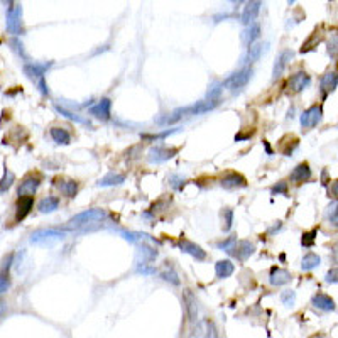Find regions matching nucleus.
<instances>
[{
  "label": "nucleus",
  "mask_w": 338,
  "mask_h": 338,
  "mask_svg": "<svg viewBox=\"0 0 338 338\" xmlns=\"http://www.w3.org/2000/svg\"><path fill=\"white\" fill-rule=\"evenodd\" d=\"M315 237H316V230H311V232L303 233V238H301V244L303 247H311L315 244Z\"/></svg>",
  "instance_id": "obj_41"
},
{
  "label": "nucleus",
  "mask_w": 338,
  "mask_h": 338,
  "mask_svg": "<svg viewBox=\"0 0 338 338\" xmlns=\"http://www.w3.org/2000/svg\"><path fill=\"white\" fill-rule=\"evenodd\" d=\"M326 48H328V54L332 58H337L338 56V33L333 31L328 37V42H326Z\"/></svg>",
  "instance_id": "obj_31"
},
{
  "label": "nucleus",
  "mask_w": 338,
  "mask_h": 338,
  "mask_svg": "<svg viewBox=\"0 0 338 338\" xmlns=\"http://www.w3.org/2000/svg\"><path fill=\"white\" fill-rule=\"evenodd\" d=\"M233 270H235V266H233L232 261H229V259H225V261H218L215 266V272L216 276L220 277V279H225V277H230L233 274Z\"/></svg>",
  "instance_id": "obj_23"
},
{
  "label": "nucleus",
  "mask_w": 338,
  "mask_h": 338,
  "mask_svg": "<svg viewBox=\"0 0 338 338\" xmlns=\"http://www.w3.org/2000/svg\"><path fill=\"white\" fill-rule=\"evenodd\" d=\"M58 206H59V198L46 196L39 201L37 208H39V212H42V213H51V212H54V210H58Z\"/></svg>",
  "instance_id": "obj_26"
},
{
  "label": "nucleus",
  "mask_w": 338,
  "mask_h": 338,
  "mask_svg": "<svg viewBox=\"0 0 338 338\" xmlns=\"http://www.w3.org/2000/svg\"><path fill=\"white\" fill-rule=\"evenodd\" d=\"M281 301L286 306H294V301H296V293L291 289H286L281 293Z\"/></svg>",
  "instance_id": "obj_37"
},
{
  "label": "nucleus",
  "mask_w": 338,
  "mask_h": 338,
  "mask_svg": "<svg viewBox=\"0 0 338 338\" xmlns=\"http://www.w3.org/2000/svg\"><path fill=\"white\" fill-rule=\"evenodd\" d=\"M107 218V213L103 212L102 208H90L85 210V212L74 215L73 218H70L68 222V229H74V227H81L87 225V223H93V222H100V220Z\"/></svg>",
  "instance_id": "obj_2"
},
{
  "label": "nucleus",
  "mask_w": 338,
  "mask_h": 338,
  "mask_svg": "<svg viewBox=\"0 0 338 338\" xmlns=\"http://www.w3.org/2000/svg\"><path fill=\"white\" fill-rule=\"evenodd\" d=\"M218 105V100H203V102H198V103H193V105H188V107H181V108H176L171 117H164V119H159V124H174L178 120H181L183 117H188V115H201V113H206L210 110H213L215 107Z\"/></svg>",
  "instance_id": "obj_1"
},
{
  "label": "nucleus",
  "mask_w": 338,
  "mask_h": 338,
  "mask_svg": "<svg viewBox=\"0 0 338 338\" xmlns=\"http://www.w3.org/2000/svg\"><path fill=\"white\" fill-rule=\"evenodd\" d=\"M137 272H142V274H156V269L154 267H149L147 264H141L137 267Z\"/></svg>",
  "instance_id": "obj_47"
},
{
  "label": "nucleus",
  "mask_w": 338,
  "mask_h": 338,
  "mask_svg": "<svg viewBox=\"0 0 338 338\" xmlns=\"http://www.w3.org/2000/svg\"><path fill=\"white\" fill-rule=\"evenodd\" d=\"M237 242V238L235 237H230V238H227L225 242H222V244H218V247L220 249H223V250H227V249L230 247V245H233Z\"/></svg>",
  "instance_id": "obj_48"
},
{
  "label": "nucleus",
  "mask_w": 338,
  "mask_h": 338,
  "mask_svg": "<svg viewBox=\"0 0 338 338\" xmlns=\"http://www.w3.org/2000/svg\"><path fill=\"white\" fill-rule=\"evenodd\" d=\"M326 283H338V267H333L326 272Z\"/></svg>",
  "instance_id": "obj_45"
},
{
  "label": "nucleus",
  "mask_w": 338,
  "mask_h": 338,
  "mask_svg": "<svg viewBox=\"0 0 338 338\" xmlns=\"http://www.w3.org/2000/svg\"><path fill=\"white\" fill-rule=\"evenodd\" d=\"M279 229H281V222H277L276 225H274L272 229L269 230V233H274V232H276V230H279Z\"/></svg>",
  "instance_id": "obj_52"
},
{
  "label": "nucleus",
  "mask_w": 338,
  "mask_h": 338,
  "mask_svg": "<svg viewBox=\"0 0 338 338\" xmlns=\"http://www.w3.org/2000/svg\"><path fill=\"white\" fill-rule=\"evenodd\" d=\"M269 281L272 286H283V284H286L291 281V272L286 269H281V267H272Z\"/></svg>",
  "instance_id": "obj_20"
},
{
  "label": "nucleus",
  "mask_w": 338,
  "mask_h": 338,
  "mask_svg": "<svg viewBox=\"0 0 338 338\" xmlns=\"http://www.w3.org/2000/svg\"><path fill=\"white\" fill-rule=\"evenodd\" d=\"M338 85V73L337 71H328V73L323 74L321 81H320V91H321V97L326 98L332 91H335Z\"/></svg>",
  "instance_id": "obj_12"
},
{
  "label": "nucleus",
  "mask_w": 338,
  "mask_h": 338,
  "mask_svg": "<svg viewBox=\"0 0 338 338\" xmlns=\"http://www.w3.org/2000/svg\"><path fill=\"white\" fill-rule=\"evenodd\" d=\"M261 5H262L261 0H249L247 5H245V9H244V12H242V17H240L242 24L250 26L252 22H255L259 12H261Z\"/></svg>",
  "instance_id": "obj_11"
},
{
  "label": "nucleus",
  "mask_w": 338,
  "mask_h": 338,
  "mask_svg": "<svg viewBox=\"0 0 338 338\" xmlns=\"http://www.w3.org/2000/svg\"><path fill=\"white\" fill-rule=\"evenodd\" d=\"M33 205H34V198L31 195L19 196V200L16 203V222H22L29 215L31 210H33Z\"/></svg>",
  "instance_id": "obj_14"
},
{
  "label": "nucleus",
  "mask_w": 338,
  "mask_h": 338,
  "mask_svg": "<svg viewBox=\"0 0 338 338\" xmlns=\"http://www.w3.org/2000/svg\"><path fill=\"white\" fill-rule=\"evenodd\" d=\"M141 255L144 261H152V259L158 257V252L154 250L152 247H149V245H142L141 247Z\"/></svg>",
  "instance_id": "obj_38"
},
{
  "label": "nucleus",
  "mask_w": 338,
  "mask_h": 338,
  "mask_svg": "<svg viewBox=\"0 0 338 338\" xmlns=\"http://www.w3.org/2000/svg\"><path fill=\"white\" fill-rule=\"evenodd\" d=\"M259 37H261V24L259 22H252L250 26L244 31V34H242V39H244L247 48H250L252 44H255V41H257Z\"/></svg>",
  "instance_id": "obj_21"
},
{
  "label": "nucleus",
  "mask_w": 338,
  "mask_h": 338,
  "mask_svg": "<svg viewBox=\"0 0 338 338\" xmlns=\"http://www.w3.org/2000/svg\"><path fill=\"white\" fill-rule=\"evenodd\" d=\"M250 76H252V68L250 66H245V68H242L240 71L233 73L232 76L227 78V80L223 81V87L229 88V90H238V88L245 87V85L249 83Z\"/></svg>",
  "instance_id": "obj_4"
},
{
  "label": "nucleus",
  "mask_w": 338,
  "mask_h": 338,
  "mask_svg": "<svg viewBox=\"0 0 338 338\" xmlns=\"http://www.w3.org/2000/svg\"><path fill=\"white\" fill-rule=\"evenodd\" d=\"M309 178H311V168H309L308 162H301V164H298L296 168L293 169L289 179L296 184H301V183H304V181H308Z\"/></svg>",
  "instance_id": "obj_17"
},
{
  "label": "nucleus",
  "mask_w": 338,
  "mask_h": 338,
  "mask_svg": "<svg viewBox=\"0 0 338 338\" xmlns=\"http://www.w3.org/2000/svg\"><path fill=\"white\" fill-rule=\"evenodd\" d=\"M323 119V107L321 105H313L301 115V125L303 129H313L316 127Z\"/></svg>",
  "instance_id": "obj_7"
},
{
  "label": "nucleus",
  "mask_w": 338,
  "mask_h": 338,
  "mask_svg": "<svg viewBox=\"0 0 338 338\" xmlns=\"http://www.w3.org/2000/svg\"><path fill=\"white\" fill-rule=\"evenodd\" d=\"M39 184H41V178L39 176H27L26 179L20 183L19 190H17V195H19V196H27V195L33 196L36 191H37Z\"/></svg>",
  "instance_id": "obj_16"
},
{
  "label": "nucleus",
  "mask_w": 338,
  "mask_h": 338,
  "mask_svg": "<svg viewBox=\"0 0 338 338\" xmlns=\"http://www.w3.org/2000/svg\"><path fill=\"white\" fill-rule=\"evenodd\" d=\"M320 264H321V259H320V255L309 252V254H306L303 257V261H301V269H303V270H313L315 267H318Z\"/></svg>",
  "instance_id": "obj_29"
},
{
  "label": "nucleus",
  "mask_w": 338,
  "mask_h": 338,
  "mask_svg": "<svg viewBox=\"0 0 338 338\" xmlns=\"http://www.w3.org/2000/svg\"><path fill=\"white\" fill-rule=\"evenodd\" d=\"M54 108L58 110L59 113H61L63 117H66V119H70V120H74V122H80V124H88L87 120L85 119H81L80 115H76V113H73V112H68L66 108H63V107H59V105H54Z\"/></svg>",
  "instance_id": "obj_34"
},
{
  "label": "nucleus",
  "mask_w": 338,
  "mask_h": 338,
  "mask_svg": "<svg viewBox=\"0 0 338 338\" xmlns=\"http://www.w3.org/2000/svg\"><path fill=\"white\" fill-rule=\"evenodd\" d=\"M66 235L65 232L56 229H49V230H37L31 235V242L33 244H51V242H58L63 240Z\"/></svg>",
  "instance_id": "obj_6"
},
{
  "label": "nucleus",
  "mask_w": 338,
  "mask_h": 338,
  "mask_svg": "<svg viewBox=\"0 0 338 338\" xmlns=\"http://www.w3.org/2000/svg\"><path fill=\"white\" fill-rule=\"evenodd\" d=\"M205 338H218V330H216L215 323L206 321V335Z\"/></svg>",
  "instance_id": "obj_42"
},
{
  "label": "nucleus",
  "mask_w": 338,
  "mask_h": 338,
  "mask_svg": "<svg viewBox=\"0 0 338 338\" xmlns=\"http://www.w3.org/2000/svg\"><path fill=\"white\" fill-rule=\"evenodd\" d=\"M10 46H12V49L14 51L17 53V54L20 56L22 59H26L27 61V54H26V51H24V44L20 42V39L19 37H14V39H10V42H9Z\"/></svg>",
  "instance_id": "obj_35"
},
{
  "label": "nucleus",
  "mask_w": 338,
  "mask_h": 338,
  "mask_svg": "<svg viewBox=\"0 0 338 338\" xmlns=\"http://www.w3.org/2000/svg\"><path fill=\"white\" fill-rule=\"evenodd\" d=\"M59 190L66 198H74L78 193V183L76 181H65L63 184H59Z\"/></svg>",
  "instance_id": "obj_30"
},
{
  "label": "nucleus",
  "mask_w": 338,
  "mask_h": 338,
  "mask_svg": "<svg viewBox=\"0 0 338 338\" xmlns=\"http://www.w3.org/2000/svg\"><path fill=\"white\" fill-rule=\"evenodd\" d=\"M178 152V149H168V147H152L151 151H149V156L147 159L151 162H164L168 161V159L174 158Z\"/></svg>",
  "instance_id": "obj_15"
},
{
  "label": "nucleus",
  "mask_w": 338,
  "mask_h": 338,
  "mask_svg": "<svg viewBox=\"0 0 338 338\" xmlns=\"http://www.w3.org/2000/svg\"><path fill=\"white\" fill-rule=\"evenodd\" d=\"M264 147H266V151H267V154H272V149L269 147V144L266 141H264Z\"/></svg>",
  "instance_id": "obj_53"
},
{
  "label": "nucleus",
  "mask_w": 338,
  "mask_h": 338,
  "mask_svg": "<svg viewBox=\"0 0 338 338\" xmlns=\"http://www.w3.org/2000/svg\"><path fill=\"white\" fill-rule=\"evenodd\" d=\"M110 110H112V100H110V98H102L97 105L91 107L90 113L97 117V119L108 120L110 119Z\"/></svg>",
  "instance_id": "obj_18"
},
{
  "label": "nucleus",
  "mask_w": 338,
  "mask_h": 338,
  "mask_svg": "<svg viewBox=\"0 0 338 338\" xmlns=\"http://www.w3.org/2000/svg\"><path fill=\"white\" fill-rule=\"evenodd\" d=\"M225 252L232 255V257H235L237 261H247V259L255 252V247H254V244H250L249 240H238L233 245H230Z\"/></svg>",
  "instance_id": "obj_5"
},
{
  "label": "nucleus",
  "mask_w": 338,
  "mask_h": 338,
  "mask_svg": "<svg viewBox=\"0 0 338 338\" xmlns=\"http://www.w3.org/2000/svg\"><path fill=\"white\" fill-rule=\"evenodd\" d=\"M178 245H179V249L184 252V254H190L191 257H195L196 261H205L206 259V252L203 250L200 245H196L195 242L188 240V238L181 237L179 240H178Z\"/></svg>",
  "instance_id": "obj_10"
},
{
  "label": "nucleus",
  "mask_w": 338,
  "mask_h": 338,
  "mask_svg": "<svg viewBox=\"0 0 338 338\" xmlns=\"http://www.w3.org/2000/svg\"><path fill=\"white\" fill-rule=\"evenodd\" d=\"M262 51H264V44H261V42L252 44L250 48H247V54H245V58H244V63L252 65V63L259 61V58L262 56Z\"/></svg>",
  "instance_id": "obj_24"
},
{
  "label": "nucleus",
  "mask_w": 338,
  "mask_h": 338,
  "mask_svg": "<svg viewBox=\"0 0 338 338\" xmlns=\"http://www.w3.org/2000/svg\"><path fill=\"white\" fill-rule=\"evenodd\" d=\"M51 66L53 63H26L24 65V74H27V78H31V80H34V78L41 80Z\"/></svg>",
  "instance_id": "obj_13"
},
{
  "label": "nucleus",
  "mask_w": 338,
  "mask_h": 338,
  "mask_svg": "<svg viewBox=\"0 0 338 338\" xmlns=\"http://www.w3.org/2000/svg\"><path fill=\"white\" fill-rule=\"evenodd\" d=\"M161 277L164 281H168V283L171 284H174V286H179V277H178V274L176 272H173V270H164V272L161 274Z\"/></svg>",
  "instance_id": "obj_39"
},
{
  "label": "nucleus",
  "mask_w": 338,
  "mask_h": 338,
  "mask_svg": "<svg viewBox=\"0 0 338 338\" xmlns=\"http://www.w3.org/2000/svg\"><path fill=\"white\" fill-rule=\"evenodd\" d=\"M321 179H323V184H328V181H326V179H328V171H323V176H321Z\"/></svg>",
  "instance_id": "obj_51"
},
{
  "label": "nucleus",
  "mask_w": 338,
  "mask_h": 338,
  "mask_svg": "<svg viewBox=\"0 0 338 338\" xmlns=\"http://www.w3.org/2000/svg\"><path fill=\"white\" fill-rule=\"evenodd\" d=\"M229 2H232V3H240L242 0H229Z\"/></svg>",
  "instance_id": "obj_55"
},
{
  "label": "nucleus",
  "mask_w": 338,
  "mask_h": 338,
  "mask_svg": "<svg viewBox=\"0 0 338 338\" xmlns=\"http://www.w3.org/2000/svg\"><path fill=\"white\" fill-rule=\"evenodd\" d=\"M222 88H223V85H215V87L210 88V91H208V100H218V98H220V93H222Z\"/></svg>",
  "instance_id": "obj_43"
},
{
  "label": "nucleus",
  "mask_w": 338,
  "mask_h": 338,
  "mask_svg": "<svg viewBox=\"0 0 338 338\" xmlns=\"http://www.w3.org/2000/svg\"><path fill=\"white\" fill-rule=\"evenodd\" d=\"M311 304L315 308L321 309V311H333L335 309V301L325 293H316L315 296L311 298Z\"/></svg>",
  "instance_id": "obj_19"
},
{
  "label": "nucleus",
  "mask_w": 338,
  "mask_h": 338,
  "mask_svg": "<svg viewBox=\"0 0 338 338\" xmlns=\"http://www.w3.org/2000/svg\"><path fill=\"white\" fill-rule=\"evenodd\" d=\"M125 181V176L119 173H108L98 181V186H115V184H122Z\"/></svg>",
  "instance_id": "obj_28"
},
{
  "label": "nucleus",
  "mask_w": 338,
  "mask_h": 338,
  "mask_svg": "<svg viewBox=\"0 0 338 338\" xmlns=\"http://www.w3.org/2000/svg\"><path fill=\"white\" fill-rule=\"evenodd\" d=\"M9 286H10V283H9V279H7V274H2V279H0V293L5 294Z\"/></svg>",
  "instance_id": "obj_46"
},
{
  "label": "nucleus",
  "mask_w": 338,
  "mask_h": 338,
  "mask_svg": "<svg viewBox=\"0 0 338 338\" xmlns=\"http://www.w3.org/2000/svg\"><path fill=\"white\" fill-rule=\"evenodd\" d=\"M5 19H7L5 29H7V33H9V34L19 36V34L24 33V27H22V7H20V5H16V7H10V9H7Z\"/></svg>",
  "instance_id": "obj_3"
},
{
  "label": "nucleus",
  "mask_w": 338,
  "mask_h": 338,
  "mask_svg": "<svg viewBox=\"0 0 338 338\" xmlns=\"http://www.w3.org/2000/svg\"><path fill=\"white\" fill-rule=\"evenodd\" d=\"M49 134H51L53 141H54L56 144H59V145H68V144H70V141H71L70 132L65 130V129H61V127H53V129L49 130Z\"/></svg>",
  "instance_id": "obj_25"
},
{
  "label": "nucleus",
  "mask_w": 338,
  "mask_h": 338,
  "mask_svg": "<svg viewBox=\"0 0 338 338\" xmlns=\"http://www.w3.org/2000/svg\"><path fill=\"white\" fill-rule=\"evenodd\" d=\"M328 220L333 227H338V198H335L328 206Z\"/></svg>",
  "instance_id": "obj_32"
},
{
  "label": "nucleus",
  "mask_w": 338,
  "mask_h": 338,
  "mask_svg": "<svg viewBox=\"0 0 338 338\" xmlns=\"http://www.w3.org/2000/svg\"><path fill=\"white\" fill-rule=\"evenodd\" d=\"M12 183H14V173L5 171V173H3V178H2V193H5V191L12 186Z\"/></svg>",
  "instance_id": "obj_40"
},
{
  "label": "nucleus",
  "mask_w": 338,
  "mask_h": 338,
  "mask_svg": "<svg viewBox=\"0 0 338 338\" xmlns=\"http://www.w3.org/2000/svg\"><path fill=\"white\" fill-rule=\"evenodd\" d=\"M294 2H296V0H287V3H289V5H293Z\"/></svg>",
  "instance_id": "obj_56"
},
{
  "label": "nucleus",
  "mask_w": 338,
  "mask_h": 338,
  "mask_svg": "<svg viewBox=\"0 0 338 338\" xmlns=\"http://www.w3.org/2000/svg\"><path fill=\"white\" fill-rule=\"evenodd\" d=\"M39 90H41V93H42V95H48V88H46V81H44V78H41V80H39Z\"/></svg>",
  "instance_id": "obj_50"
},
{
  "label": "nucleus",
  "mask_w": 338,
  "mask_h": 338,
  "mask_svg": "<svg viewBox=\"0 0 338 338\" xmlns=\"http://www.w3.org/2000/svg\"><path fill=\"white\" fill-rule=\"evenodd\" d=\"M320 39H321V33H320V31H315V33L311 34V37L301 46V53H306V51H309V49H313V46L318 44Z\"/></svg>",
  "instance_id": "obj_33"
},
{
  "label": "nucleus",
  "mask_w": 338,
  "mask_h": 338,
  "mask_svg": "<svg viewBox=\"0 0 338 338\" xmlns=\"http://www.w3.org/2000/svg\"><path fill=\"white\" fill-rule=\"evenodd\" d=\"M330 193H332V196L338 198V179H335L332 183V188H330Z\"/></svg>",
  "instance_id": "obj_49"
},
{
  "label": "nucleus",
  "mask_w": 338,
  "mask_h": 338,
  "mask_svg": "<svg viewBox=\"0 0 338 338\" xmlns=\"http://www.w3.org/2000/svg\"><path fill=\"white\" fill-rule=\"evenodd\" d=\"M286 193H287V183H284V181H279L272 188V195H286Z\"/></svg>",
  "instance_id": "obj_44"
},
{
  "label": "nucleus",
  "mask_w": 338,
  "mask_h": 338,
  "mask_svg": "<svg viewBox=\"0 0 338 338\" xmlns=\"http://www.w3.org/2000/svg\"><path fill=\"white\" fill-rule=\"evenodd\" d=\"M309 83H311L309 74L306 73V71H298V73H294L293 76L289 78L286 88L291 93H301L306 87H309Z\"/></svg>",
  "instance_id": "obj_8"
},
{
  "label": "nucleus",
  "mask_w": 338,
  "mask_h": 338,
  "mask_svg": "<svg viewBox=\"0 0 338 338\" xmlns=\"http://www.w3.org/2000/svg\"><path fill=\"white\" fill-rule=\"evenodd\" d=\"M247 184L245 178L242 174H237V173H229L225 178L222 179V186L223 188H244Z\"/></svg>",
  "instance_id": "obj_22"
},
{
  "label": "nucleus",
  "mask_w": 338,
  "mask_h": 338,
  "mask_svg": "<svg viewBox=\"0 0 338 338\" xmlns=\"http://www.w3.org/2000/svg\"><path fill=\"white\" fill-rule=\"evenodd\" d=\"M2 2L5 3V5H7V7H9V9H10V7H12V2H14V0H2Z\"/></svg>",
  "instance_id": "obj_54"
},
{
  "label": "nucleus",
  "mask_w": 338,
  "mask_h": 338,
  "mask_svg": "<svg viewBox=\"0 0 338 338\" xmlns=\"http://www.w3.org/2000/svg\"><path fill=\"white\" fill-rule=\"evenodd\" d=\"M184 303H186L188 316H190L191 321H195L198 318V308H196V300H195V296L190 291H184Z\"/></svg>",
  "instance_id": "obj_27"
},
{
  "label": "nucleus",
  "mask_w": 338,
  "mask_h": 338,
  "mask_svg": "<svg viewBox=\"0 0 338 338\" xmlns=\"http://www.w3.org/2000/svg\"><path fill=\"white\" fill-rule=\"evenodd\" d=\"M294 53L291 51V49H283V51L279 53V56L276 58V63H274V70H272V80H277V78L281 76V74L284 73V70L287 68V65L291 63V59H293Z\"/></svg>",
  "instance_id": "obj_9"
},
{
  "label": "nucleus",
  "mask_w": 338,
  "mask_h": 338,
  "mask_svg": "<svg viewBox=\"0 0 338 338\" xmlns=\"http://www.w3.org/2000/svg\"><path fill=\"white\" fill-rule=\"evenodd\" d=\"M232 223H233V210L225 208L223 210V230L229 232V230L232 229Z\"/></svg>",
  "instance_id": "obj_36"
}]
</instances>
